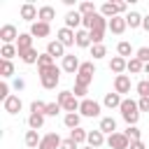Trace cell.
Instances as JSON below:
<instances>
[{"label": "cell", "instance_id": "17", "mask_svg": "<svg viewBox=\"0 0 149 149\" xmlns=\"http://www.w3.org/2000/svg\"><path fill=\"white\" fill-rule=\"evenodd\" d=\"M114 91H116L119 95L130 93V77H128V74H116V77H114Z\"/></svg>", "mask_w": 149, "mask_h": 149}, {"label": "cell", "instance_id": "27", "mask_svg": "<svg viewBox=\"0 0 149 149\" xmlns=\"http://www.w3.org/2000/svg\"><path fill=\"white\" fill-rule=\"evenodd\" d=\"M23 142H26V147H28V149H37V147H40V142H42V137H40V133H37V130H26Z\"/></svg>", "mask_w": 149, "mask_h": 149}, {"label": "cell", "instance_id": "15", "mask_svg": "<svg viewBox=\"0 0 149 149\" xmlns=\"http://www.w3.org/2000/svg\"><path fill=\"white\" fill-rule=\"evenodd\" d=\"M21 107H23V102H21V98H19V95H14V93L2 102V109H5L7 114H19V112H21Z\"/></svg>", "mask_w": 149, "mask_h": 149}, {"label": "cell", "instance_id": "18", "mask_svg": "<svg viewBox=\"0 0 149 149\" xmlns=\"http://www.w3.org/2000/svg\"><path fill=\"white\" fill-rule=\"evenodd\" d=\"M74 44H77L79 49H91V47H93V42H91V35H88V30L79 28V30L74 33Z\"/></svg>", "mask_w": 149, "mask_h": 149}, {"label": "cell", "instance_id": "47", "mask_svg": "<svg viewBox=\"0 0 149 149\" xmlns=\"http://www.w3.org/2000/svg\"><path fill=\"white\" fill-rule=\"evenodd\" d=\"M137 107H140V112H149V98H140Z\"/></svg>", "mask_w": 149, "mask_h": 149}, {"label": "cell", "instance_id": "49", "mask_svg": "<svg viewBox=\"0 0 149 149\" xmlns=\"http://www.w3.org/2000/svg\"><path fill=\"white\" fill-rule=\"evenodd\" d=\"M128 149H147V147H144V142H142V140H137V142H130V147H128Z\"/></svg>", "mask_w": 149, "mask_h": 149}, {"label": "cell", "instance_id": "3", "mask_svg": "<svg viewBox=\"0 0 149 149\" xmlns=\"http://www.w3.org/2000/svg\"><path fill=\"white\" fill-rule=\"evenodd\" d=\"M56 102L63 107V112H65V114H70V112H79V105H81V100H79V98H74V93H72V91H61V93H58V98H56Z\"/></svg>", "mask_w": 149, "mask_h": 149}, {"label": "cell", "instance_id": "46", "mask_svg": "<svg viewBox=\"0 0 149 149\" xmlns=\"http://www.w3.org/2000/svg\"><path fill=\"white\" fill-rule=\"evenodd\" d=\"M61 149H79V144H77L74 140H70V137H65V140L61 142Z\"/></svg>", "mask_w": 149, "mask_h": 149}, {"label": "cell", "instance_id": "30", "mask_svg": "<svg viewBox=\"0 0 149 149\" xmlns=\"http://www.w3.org/2000/svg\"><path fill=\"white\" fill-rule=\"evenodd\" d=\"M79 121H81V114H79V112H70V114H65V116H63V123H65L70 130L79 128Z\"/></svg>", "mask_w": 149, "mask_h": 149}, {"label": "cell", "instance_id": "41", "mask_svg": "<svg viewBox=\"0 0 149 149\" xmlns=\"http://www.w3.org/2000/svg\"><path fill=\"white\" fill-rule=\"evenodd\" d=\"M44 112H47V102H42V100L30 102V114H44Z\"/></svg>", "mask_w": 149, "mask_h": 149}, {"label": "cell", "instance_id": "22", "mask_svg": "<svg viewBox=\"0 0 149 149\" xmlns=\"http://www.w3.org/2000/svg\"><path fill=\"white\" fill-rule=\"evenodd\" d=\"M109 70H112L114 74H123V72L128 70V61L121 58V56H114V58L109 61Z\"/></svg>", "mask_w": 149, "mask_h": 149}, {"label": "cell", "instance_id": "44", "mask_svg": "<svg viewBox=\"0 0 149 149\" xmlns=\"http://www.w3.org/2000/svg\"><path fill=\"white\" fill-rule=\"evenodd\" d=\"M9 95H12V93H9V86H7V81H2V84H0V100L5 102Z\"/></svg>", "mask_w": 149, "mask_h": 149}, {"label": "cell", "instance_id": "7", "mask_svg": "<svg viewBox=\"0 0 149 149\" xmlns=\"http://www.w3.org/2000/svg\"><path fill=\"white\" fill-rule=\"evenodd\" d=\"M19 30H16V26H12V23H5L2 28H0V40H2V44H16V40H19Z\"/></svg>", "mask_w": 149, "mask_h": 149}, {"label": "cell", "instance_id": "28", "mask_svg": "<svg viewBox=\"0 0 149 149\" xmlns=\"http://www.w3.org/2000/svg\"><path fill=\"white\" fill-rule=\"evenodd\" d=\"M19 58H21L26 65H37L40 54H37V49H28V51H21V54H19Z\"/></svg>", "mask_w": 149, "mask_h": 149}, {"label": "cell", "instance_id": "52", "mask_svg": "<svg viewBox=\"0 0 149 149\" xmlns=\"http://www.w3.org/2000/svg\"><path fill=\"white\" fill-rule=\"evenodd\" d=\"M79 149H93V147H88V144H84V147H79Z\"/></svg>", "mask_w": 149, "mask_h": 149}, {"label": "cell", "instance_id": "45", "mask_svg": "<svg viewBox=\"0 0 149 149\" xmlns=\"http://www.w3.org/2000/svg\"><path fill=\"white\" fill-rule=\"evenodd\" d=\"M72 93H74V98H86V86H79V84H74V88H72Z\"/></svg>", "mask_w": 149, "mask_h": 149}, {"label": "cell", "instance_id": "35", "mask_svg": "<svg viewBox=\"0 0 149 149\" xmlns=\"http://www.w3.org/2000/svg\"><path fill=\"white\" fill-rule=\"evenodd\" d=\"M128 72L130 74H140V72H144V63L140 61V58H128Z\"/></svg>", "mask_w": 149, "mask_h": 149}, {"label": "cell", "instance_id": "4", "mask_svg": "<svg viewBox=\"0 0 149 149\" xmlns=\"http://www.w3.org/2000/svg\"><path fill=\"white\" fill-rule=\"evenodd\" d=\"M126 9H128L126 2H102V5H100V14H102L107 21L114 19V16H126Z\"/></svg>", "mask_w": 149, "mask_h": 149}, {"label": "cell", "instance_id": "12", "mask_svg": "<svg viewBox=\"0 0 149 149\" xmlns=\"http://www.w3.org/2000/svg\"><path fill=\"white\" fill-rule=\"evenodd\" d=\"M84 23V16L77 12V9H70L68 14H65V28H70V30H79V26Z\"/></svg>", "mask_w": 149, "mask_h": 149}, {"label": "cell", "instance_id": "16", "mask_svg": "<svg viewBox=\"0 0 149 149\" xmlns=\"http://www.w3.org/2000/svg\"><path fill=\"white\" fill-rule=\"evenodd\" d=\"M47 54L51 56V58H65L68 54H65V47L58 42V40H49L47 42Z\"/></svg>", "mask_w": 149, "mask_h": 149}, {"label": "cell", "instance_id": "34", "mask_svg": "<svg viewBox=\"0 0 149 149\" xmlns=\"http://www.w3.org/2000/svg\"><path fill=\"white\" fill-rule=\"evenodd\" d=\"M77 12H79L81 16H91V14H98V9H95V5H93V2H88V0H84V2H79V7H77Z\"/></svg>", "mask_w": 149, "mask_h": 149}, {"label": "cell", "instance_id": "25", "mask_svg": "<svg viewBox=\"0 0 149 149\" xmlns=\"http://www.w3.org/2000/svg\"><path fill=\"white\" fill-rule=\"evenodd\" d=\"M142 21H144V16H142L140 12H128V14H126V23H128V28H130V30L142 28Z\"/></svg>", "mask_w": 149, "mask_h": 149}, {"label": "cell", "instance_id": "40", "mask_svg": "<svg viewBox=\"0 0 149 149\" xmlns=\"http://www.w3.org/2000/svg\"><path fill=\"white\" fill-rule=\"evenodd\" d=\"M135 91H137L140 98H149V79H140L137 86H135Z\"/></svg>", "mask_w": 149, "mask_h": 149}, {"label": "cell", "instance_id": "1", "mask_svg": "<svg viewBox=\"0 0 149 149\" xmlns=\"http://www.w3.org/2000/svg\"><path fill=\"white\" fill-rule=\"evenodd\" d=\"M37 74H40V84H42V88H47V91L56 88L58 81H61V68H58V65L42 68V70H37Z\"/></svg>", "mask_w": 149, "mask_h": 149}, {"label": "cell", "instance_id": "29", "mask_svg": "<svg viewBox=\"0 0 149 149\" xmlns=\"http://www.w3.org/2000/svg\"><path fill=\"white\" fill-rule=\"evenodd\" d=\"M116 54H119L121 58H126V61H128V56L133 58V54H135V51H133V44H130V42H126V40H121V42L116 44Z\"/></svg>", "mask_w": 149, "mask_h": 149}, {"label": "cell", "instance_id": "9", "mask_svg": "<svg viewBox=\"0 0 149 149\" xmlns=\"http://www.w3.org/2000/svg\"><path fill=\"white\" fill-rule=\"evenodd\" d=\"M19 14H21V19L23 21H28L30 26L35 23V19H37V14H40V7H35L33 2H23L21 5V9H19Z\"/></svg>", "mask_w": 149, "mask_h": 149}, {"label": "cell", "instance_id": "39", "mask_svg": "<svg viewBox=\"0 0 149 149\" xmlns=\"http://www.w3.org/2000/svg\"><path fill=\"white\" fill-rule=\"evenodd\" d=\"M123 135H126L130 142H137V140H142V133H140V128H137V126H128V128L123 130Z\"/></svg>", "mask_w": 149, "mask_h": 149}, {"label": "cell", "instance_id": "11", "mask_svg": "<svg viewBox=\"0 0 149 149\" xmlns=\"http://www.w3.org/2000/svg\"><path fill=\"white\" fill-rule=\"evenodd\" d=\"M61 142L63 140L58 133H47V135H42V142L37 149H61Z\"/></svg>", "mask_w": 149, "mask_h": 149}, {"label": "cell", "instance_id": "43", "mask_svg": "<svg viewBox=\"0 0 149 149\" xmlns=\"http://www.w3.org/2000/svg\"><path fill=\"white\" fill-rule=\"evenodd\" d=\"M135 58H140V61L147 65V63H149V47H140V49L135 51Z\"/></svg>", "mask_w": 149, "mask_h": 149}, {"label": "cell", "instance_id": "20", "mask_svg": "<svg viewBox=\"0 0 149 149\" xmlns=\"http://www.w3.org/2000/svg\"><path fill=\"white\" fill-rule=\"evenodd\" d=\"M49 33H51V26L44 23V21H35L30 26V35L33 37H49Z\"/></svg>", "mask_w": 149, "mask_h": 149}, {"label": "cell", "instance_id": "5", "mask_svg": "<svg viewBox=\"0 0 149 149\" xmlns=\"http://www.w3.org/2000/svg\"><path fill=\"white\" fill-rule=\"evenodd\" d=\"M93 74H95V65H93L91 61H86V63H81L79 72L74 74V84H79V86H86V88H88V84L93 81Z\"/></svg>", "mask_w": 149, "mask_h": 149}, {"label": "cell", "instance_id": "10", "mask_svg": "<svg viewBox=\"0 0 149 149\" xmlns=\"http://www.w3.org/2000/svg\"><path fill=\"white\" fill-rule=\"evenodd\" d=\"M79 68H81V63H79V58H77L74 54H68V56L63 58V63H61V70H63V72H70V74H77Z\"/></svg>", "mask_w": 149, "mask_h": 149}, {"label": "cell", "instance_id": "38", "mask_svg": "<svg viewBox=\"0 0 149 149\" xmlns=\"http://www.w3.org/2000/svg\"><path fill=\"white\" fill-rule=\"evenodd\" d=\"M51 65H56V58H51L47 51H44V54H40V61H37V70H42V68H51Z\"/></svg>", "mask_w": 149, "mask_h": 149}, {"label": "cell", "instance_id": "23", "mask_svg": "<svg viewBox=\"0 0 149 149\" xmlns=\"http://www.w3.org/2000/svg\"><path fill=\"white\" fill-rule=\"evenodd\" d=\"M56 19V9L51 5H42L40 7V14H37V21H44V23H51Z\"/></svg>", "mask_w": 149, "mask_h": 149}, {"label": "cell", "instance_id": "42", "mask_svg": "<svg viewBox=\"0 0 149 149\" xmlns=\"http://www.w3.org/2000/svg\"><path fill=\"white\" fill-rule=\"evenodd\" d=\"M61 105L58 102H47V112H44V116H58L61 114Z\"/></svg>", "mask_w": 149, "mask_h": 149}, {"label": "cell", "instance_id": "19", "mask_svg": "<svg viewBox=\"0 0 149 149\" xmlns=\"http://www.w3.org/2000/svg\"><path fill=\"white\" fill-rule=\"evenodd\" d=\"M86 144L93 147V149H98V147L107 144V137H105L102 130H88V140H86Z\"/></svg>", "mask_w": 149, "mask_h": 149}, {"label": "cell", "instance_id": "6", "mask_svg": "<svg viewBox=\"0 0 149 149\" xmlns=\"http://www.w3.org/2000/svg\"><path fill=\"white\" fill-rule=\"evenodd\" d=\"M79 114L81 116H88V119L100 116V102L98 100H91V98H84L81 105H79Z\"/></svg>", "mask_w": 149, "mask_h": 149}, {"label": "cell", "instance_id": "21", "mask_svg": "<svg viewBox=\"0 0 149 149\" xmlns=\"http://www.w3.org/2000/svg\"><path fill=\"white\" fill-rule=\"evenodd\" d=\"M121 102H123V98H121L116 91L105 93V98H102V105H105L107 109H119V107H121Z\"/></svg>", "mask_w": 149, "mask_h": 149}, {"label": "cell", "instance_id": "31", "mask_svg": "<svg viewBox=\"0 0 149 149\" xmlns=\"http://www.w3.org/2000/svg\"><path fill=\"white\" fill-rule=\"evenodd\" d=\"M70 140H74L79 147H84V142L88 140V130H84L81 126L79 128H74V130H70Z\"/></svg>", "mask_w": 149, "mask_h": 149}, {"label": "cell", "instance_id": "36", "mask_svg": "<svg viewBox=\"0 0 149 149\" xmlns=\"http://www.w3.org/2000/svg\"><path fill=\"white\" fill-rule=\"evenodd\" d=\"M12 74H14V63L12 61H0V77L9 79Z\"/></svg>", "mask_w": 149, "mask_h": 149}, {"label": "cell", "instance_id": "26", "mask_svg": "<svg viewBox=\"0 0 149 149\" xmlns=\"http://www.w3.org/2000/svg\"><path fill=\"white\" fill-rule=\"evenodd\" d=\"M16 49H19V54L33 49V35H30V33H21L19 40H16Z\"/></svg>", "mask_w": 149, "mask_h": 149}, {"label": "cell", "instance_id": "50", "mask_svg": "<svg viewBox=\"0 0 149 149\" xmlns=\"http://www.w3.org/2000/svg\"><path fill=\"white\" fill-rule=\"evenodd\" d=\"M142 28H144V30H147V33H149V14H147V16H144V21H142Z\"/></svg>", "mask_w": 149, "mask_h": 149}, {"label": "cell", "instance_id": "13", "mask_svg": "<svg viewBox=\"0 0 149 149\" xmlns=\"http://www.w3.org/2000/svg\"><path fill=\"white\" fill-rule=\"evenodd\" d=\"M126 28H128L126 16H114V19H109V21H107V30H109V33H114V35H123V33H126Z\"/></svg>", "mask_w": 149, "mask_h": 149}, {"label": "cell", "instance_id": "33", "mask_svg": "<svg viewBox=\"0 0 149 149\" xmlns=\"http://www.w3.org/2000/svg\"><path fill=\"white\" fill-rule=\"evenodd\" d=\"M0 56H2V61H12L14 56H19V49H16V44H2V49H0Z\"/></svg>", "mask_w": 149, "mask_h": 149}, {"label": "cell", "instance_id": "8", "mask_svg": "<svg viewBox=\"0 0 149 149\" xmlns=\"http://www.w3.org/2000/svg\"><path fill=\"white\" fill-rule=\"evenodd\" d=\"M107 147L109 149H128L130 147V140L123 135V133H112V135H107Z\"/></svg>", "mask_w": 149, "mask_h": 149}, {"label": "cell", "instance_id": "32", "mask_svg": "<svg viewBox=\"0 0 149 149\" xmlns=\"http://www.w3.org/2000/svg\"><path fill=\"white\" fill-rule=\"evenodd\" d=\"M44 114H28V128L30 130H40L42 126H44Z\"/></svg>", "mask_w": 149, "mask_h": 149}, {"label": "cell", "instance_id": "37", "mask_svg": "<svg viewBox=\"0 0 149 149\" xmlns=\"http://www.w3.org/2000/svg\"><path fill=\"white\" fill-rule=\"evenodd\" d=\"M91 56H93V61L105 58V56H107V47H105V44H93V47H91Z\"/></svg>", "mask_w": 149, "mask_h": 149}, {"label": "cell", "instance_id": "14", "mask_svg": "<svg viewBox=\"0 0 149 149\" xmlns=\"http://www.w3.org/2000/svg\"><path fill=\"white\" fill-rule=\"evenodd\" d=\"M56 40H58L65 49H68V47H74V30H70V28L63 26V28L56 30Z\"/></svg>", "mask_w": 149, "mask_h": 149}, {"label": "cell", "instance_id": "51", "mask_svg": "<svg viewBox=\"0 0 149 149\" xmlns=\"http://www.w3.org/2000/svg\"><path fill=\"white\" fill-rule=\"evenodd\" d=\"M144 74H149V63H147V65H144Z\"/></svg>", "mask_w": 149, "mask_h": 149}, {"label": "cell", "instance_id": "48", "mask_svg": "<svg viewBox=\"0 0 149 149\" xmlns=\"http://www.w3.org/2000/svg\"><path fill=\"white\" fill-rule=\"evenodd\" d=\"M12 86H14V91H23V88H26V81H23V79H21V77H16V79H14V84H12Z\"/></svg>", "mask_w": 149, "mask_h": 149}, {"label": "cell", "instance_id": "2", "mask_svg": "<svg viewBox=\"0 0 149 149\" xmlns=\"http://www.w3.org/2000/svg\"><path fill=\"white\" fill-rule=\"evenodd\" d=\"M121 116H123V121L128 123V126H137V121H140V107H137V102L135 100H130V98H123V102H121Z\"/></svg>", "mask_w": 149, "mask_h": 149}, {"label": "cell", "instance_id": "24", "mask_svg": "<svg viewBox=\"0 0 149 149\" xmlns=\"http://www.w3.org/2000/svg\"><path fill=\"white\" fill-rule=\"evenodd\" d=\"M98 130H102V133H107V135L116 133V119H114V116H102V119H100Z\"/></svg>", "mask_w": 149, "mask_h": 149}]
</instances>
